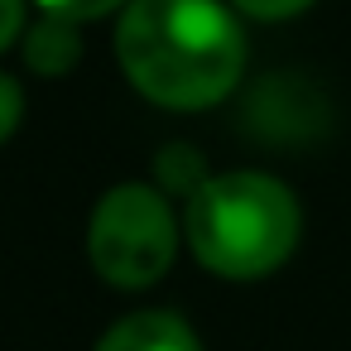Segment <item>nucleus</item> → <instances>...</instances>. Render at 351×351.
<instances>
[{
    "mask_svg": "<svg viewBox=\"0 0 351 351\" xmlns=\"http://www.w3.org/2000/svg\"><path fill=\"white\" fill-rule=\"evenodd\" d=\"M207 178H212V164H207V154L197 149V145H183V140H173V145H164L159 154H154V188L173 202V197H197L202 188H207Z\"/></svg>",
    "mask_w": 351,
    "mask_h": 351,
    "instance_id": "6",
    "label": "nucleus"
},
{
    "mask_svg": "<svg viewBox=\"0 0 351 351\" xmlns=\"http://www.w3.org/2000/svg\"><path fill=\"white\" fill-rule=\"evenodd\" d=\"M183 241L173 202L154 183H116L97 197L87 221L92 269L116 289H149L169 274Z\"/></svg>",
    "mask_w": 351,
    "mask_h": 351,
    "instance_id": "3",
    "label": "nucleus"
},
{
    "mask_svg": "<svg viewBox=\"0 0 351 351\" xmlns=\"http://www.w3.org/2000/svg\"><path fill=\"white\" fill-rule=\"evenodd\" d=\"M303 207L293 188L265 169L212 173L197 197L183 202V241L207 274L265 279L298 250Z\"/></svg>",
    "mask_w": 351,
    "mask_h": 351,
    "instance_id": "2",
    "label": "nucleus"
},
{
    "mask_svg": "<svg viewBox=\"0 0 351 351\" xmlns=\"http://www.w3.org/2000/svg\"><path fill=\"white\" fill-rule=\"evenodd\" d=\"M92 351H202V341L183 313L140 308V313H125L121 322H111Z\"/></svg>",
    "mask_w": 351,
    "mask_h": 351,
    "instance_id": "4",
    "label": "nucleus"
},
{
    "mask_svg": "<svg viewBox=\"0 0 351 351\" xmlns=\"http://www.w3.org/2000/svg\"><path fill=\"white\" fill-rule=\"evenodd\" d=\"M20 116H25V87L15 73H0V145L20 130Z\"/></svg>",
    "mask_w": 351,
    "mask_h": 351,
    "instance_id": "9",
    "label": "nucleus"
},
{
    "mask_svg": "<svg viewBox=\"0 0 351 351\" xmlns=\"http://www.w3.org/2000/svg\"><path fill=\"white\" fill-rule=\"evenodd\" d=\"M44 15H58L68 25H87V20H101L111 10H125L130 0H34Z\"/></svg>",
    "mask_w": 351,
    "mask_h": 351,
    "instance_id": "7",
    "label": "nucleus"
},
{
    "mask_svg": "<svg viewBox=\"0 0 351 351\" xmlns=\"http://www.w3.org/2000/svg\"><path fill=\"white\" fill-rule=\"evenodd\" d=\"M25 39V0H0V53Z\"/></svg>",
    "mask_w": 351,
    "mask_h": 351,
    "instance_id": "10",
    "label": "nucleus"
},
{
    "mask_svg": "<svg viewBox=\"0 0 351 351\" xmlns=\"http://www.w3.org/2000/svg\"><path fill=\"white\" fill-rule=\"evenodd\" d=\"M20 49H25V68L39 73V77H68V73H77V63L87 53L82 49V25H68L58 15H39L34 25H25Z\"/></svg>",
    "mask_w": 351,
    "mask_h": 351,
    "instance_id": "5",
    "label": "nucleus"
},
{
    "mask_svg": "<svg viewBox=\"0 0 351 351\" xmlns=\"http://www.w3.org/2000/svg\"><path fill=\"white\" fill-rule=\"evenodd\" d=\"M226 5L236 10V15H250V20H293V15H303L308 5H317V0H226Z\"/></svg>",
    "mask_w": 351,
    "mask_h": 351,
    "instance_id": "8",
    "label": "nucleus"
},
{
    "mask_svg": "<svg viewBox=\"0 0 351 351\" xmlns=\"http://www.w3.org/2000/svg\"><path fill=\"white\" fill-rule=\"evenodd\" d=\"M125 82L164 111L221 106L245 73V29L226 0H130L116 20Z\"/></svg>",
    "mask_w": 351,
    "mask_h": 351,
    "instance_id": "1",
    "label": "nucleus"
}]
</instances>
